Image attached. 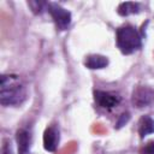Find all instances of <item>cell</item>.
<instances>
[{
  "instance_id": "cell-13",
  "label": "cell",
  "mask_w": 154,
  "mask_h": 154,
  "mask_svg": "<svg viewBox=\"0 0 154 154\" xmlns=\"http://www.w3.org/2000/svg\"><path fill=\"white\" fill-rule=\"evenodd\" d=\"M129 120V114L128 113H124V114H122V117H120V119H119V122L117 123V128H120V126H123L126 122Z\"/></svg>"
},
{
  "instance_id": "cell-7",
  "label": "cell",
  "mask_w": 154,
  "mask_h": 154,
  "mask_svg": "<svg viewBox=\"0 0 154 154\" xmlns=\"http://www.w3.org/2000/svg\"><path fill=\"white\" fill-rule=\"evenodd\" d=\"M16 141H17V146H18V153L26 154L30 148V142H31L30 132L24 129L18 130L17 135H16Z\"/></svg>"
},
{
  "instance_id": "cell-3",
  "label": "cell",
  "mask_w": 154,
  "mask_h": 154,
  "mask_svg": "<svg viewBox=\"0 0 154 154\" xmlns=\"http://www.w3.org/2000/svg\"><path fill=\"white\" fill-rule=\"evenodd\" d=\"M47 10L49 11V13L59 30H66L69 28V25L71 23V13L66 8L61 7L59 4L49 2Z\"/></svg>"
},
{
  "instance_id": "cell-5",
  "label": "cell",
  "mask_w": 154,
  "mask_h": 154,
  "mask_svg": "<svg viewBox=\"0 0 154 154\" xmlns=\"http://www.w3.org/2000/svg\"><path fill=\"white\" fill-rule=\"evenodd\" d=\"M94 95H95L96 103L102 108H113V107L118 106L120 102V96L114 93L96 90L94 93Z\"/></svg>"
},
{
  "instance_id": "cell-2",
  "label": "cell",
  "mask_w": 154,
  "mask_h": 154,
  "mask_svg": "<svg viewBox=\"0 0 154 154\" xmlns=\"http://www.w3.org/2000/svg\"><path fill=\"white\" fill-rule=\"evenodd\" d=\"M141 36L134 26L125 25L117 30V46L123 54L134 53L141 48Z\"/></svg>"
},
{
  "instance_id": "cell-6",
  "label": "cell",
  "mask_w": 154,
  "mask_h": 154,
  "mask_svg": "<svg viewBox=\"0 0 154 154\" xmlns=\"http://www.w3.org/2000/svg\"><path fill=\"white\" fill-rule=\"evenodd\" d=\"M59 143V131L54 126H49L43 132V147L48 152H54Z\"/></svg>"
},
{
  "instance_id": "cell-1",
  "label": "cell",
  "mask_w": 154,
  "mask_h": 154,
  "mask_svg": "<svg viewBox=\"0 0 154 154\" xmlns=\"http://www.w3.org/2000/svg\"><path fill=\"white\" fill-rule=\"evenodd\" d=\"M25 99L24 87L16 75H2L0 81V102L4 106H14Z\"/></svg>"
},
{
  "instance_id": "cell-10",
  "label": "cell",
  "mask_w": 154,
  "mask_h": 154,
  "mask_svg": "<svg viewBox=\"0 0 154 154\" xmlns=\"http://www.w3.org/2000/svg\"><path fill=\"white\" fill-rule=\"evenodd\" d=\"M140 11V5L137 2H131V1H126V2H122L118 6V13L120 16H129V14H134L137 13Z\"/></svg>"
},
{
  "instance_id": "cell-12",
  "label": "cell",
  "mask_w": 154,
  "mask_h": 154,
  "mask_svg": "<svg viewBox=\"0 0 154 154\" xmlns=\"http://www.w3.org/2000/svg\"><path fill=\"white\" fill-rule=\"evenodd\" d=\"M140 153L141 154H154V141H149L148 143H146Z\"/></svg>"
},
{
  "instance_id": "cell-8",
  "label": "cell",
  "mask_w": 154,
  "mask_h": 154,
  "mask_svg": "<svg viewBox=\"0 0 154 154\" xmlns=\"http://www.w3.org/2000/svg\"><path fill=\"white\" fill-rule=\"evenodd\" d=\"M85 66L88 69H91V70H97V69H103L107 66L108 64V60L106 57L103 55H100V54H91V55H88L85 61H84Z\"/></svg>"
},
{
  "instance_id": "cell-4",
  "label": "cell",
  "mask_w": 154,
  "mask_h": 154,
  "mask_svg": "<svg viewBox=\"0 0 154 154\" xmlns=\"http://www.w3.org/2000/svg\"><path fill=\"white\" fill-rule=\"evenodd\" d=\"M132 105L137 108H143L154 103V89L144 85H140L134 89L131 96Z\"/></svg>"
},
{
  "instance_id": "cell-9",
  "label": "cell",
  "mask_w": 154,
  "mask_h": 154,
  "mask_svg": "<svg viewBox=\"0 0 154 154\" xmlns=\"http://www.w3.org/2000/svg\"><path fill=\"white\" fill-rule=\"evenodd\" d=\"M154 132V119L149 116H143L138 123V134L143 138L144 136Z\"/></svg>"
},
{
  "instance_id": "cell-11",
  "label": "cell",
  "mask_w": 154,
  "mask_h": 154,
  "mask_svg": "<svg viewBox=\"0 0 154 154\" xmlns=\"http://www.w3.org/2000/svg\"><path fill=\"white\" fill-rule=\"evenodd\" d=\"M28 5L31 7V10L35 13H41L43 10H46L48 7L47 2H42V1H29Z\"/></svg>"
}]
</instances>
